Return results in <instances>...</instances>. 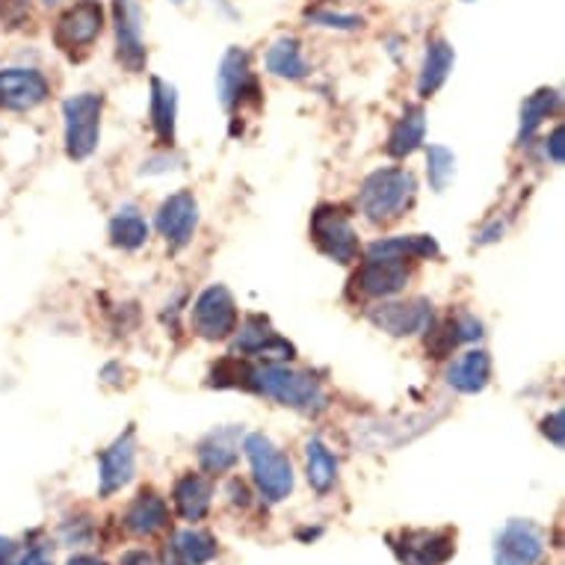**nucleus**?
Here are the masks:
<instances>
[{
    "mask_svg": "<svg viewBox=\"0 0 565 565\" xmlns=\"http://www.w3.org/2000/svg\"><path fill=\"white\" fill-rule=\"evenodd\" d=\"M246 388L276 399L278 406L297 408L302 415H317V412L326 408V391L320 388V382L315 376H308V373L281 367V364L252 367L246 373Z\"/></svg>",
    "mask_w": 565,
    "mask_h": 565,
    "instance_id": "1",
    "label": "nucleus"
},
{
    "mask_svg": "<svg viewBox=\"0 0 565 565\" xmlns=\"http://www.w3.org/2000/svg\"><path fill=\"white\" fill-rule=\"evenodd\" d=\"M415 190V175L406 169H376L364 178L362 190H359V207L371 223H391L412 204Z\"/></svg>",
    "mask_w": 565,
    "mask_h": 565,
    "instance_id": "2",
    "label": "nucleus"
},
{
    "mask_svg": "<svg viewBox=\"0 0 565 565\" xmlns=\"http://www.w3.org/2000/svg\"><path fill=\"white\" fill-rule=\"evenodd\" d=\"M243 450L252 465V477L255 486L267 498L269 503L288 501V494L294 491V465L264 433H252L243 438Z\"/></svg>",
    "mask_w": 565,
    "mask_h": 565,
    "instance_id": "3",
    "label": "nucleus"
},
{
    "mask_svg": "<svg viewBox=\"0 0 565 565\" xmlns=\"http://www.w3.org/2000/svg\"><path fill=\"white\" fill-rule=\"evenodd\" d=\"M104 98L98 93H81L63 102L65 154L72 160H86L98 149L102 137Z\"/></svg>",
    "mask_w": 565,
    "mask_h": 565,
    "instance_id": "4",
    "label": "nucleus"
},
{
    "mask_svg": "<svg viewBox=\"0 0 565 565\" xmlns=\"http://www.w3.org/2000/svg\"><path fill=\"white\" fill-rule=\"evenodd\" d=\"M388 545L399 565H445L456 554L450 530H399L391 533Z\"/></svg>",
    "mask_w": 565,
    "mask_h": 565,
    "instance_id": "5",
    "label": "nucleus"
},
{
    "mask_svg": "<svg viewBox=\"0 0 565 565\" xmlns=\"http://www.w3.org/2000/svg\"><path fill=\"white\" fill-rule=\"evenodd\" d=\"M311 237H315L317 249L338 264H352L359 258V237L341 207H332V204L317 207L311 216Z\"/></svg>",
    "mask_w": 565,
    "mask_h": 565,
    "instance_id": "6",
    "label": "nucleus"
},
{
    "mask_svg": "<svg viewBox=\"0 0 565 565\" xmlns=\"http://www.w3.org/2000/svg\"><path fill=\"white\" fill-rule=\"evenodd\" d=\"M193 332L204 341H223L232 332H237V306L228 288L223 285H211L199 294L190 315Z\"/></svg>",
    "mask_w": 565,
    "mask_h": 565,
    "instance_id": "7",
    "label": "nucleus"
},
{
    "mask_svg": "<svg viewBox=\"0 0 565 565\" xmlns=\"http://www.w3.org/2000/svg\"><path fill=\"white\" fill-rule=\"evenodd\" d=\"M545 556V533L533 521L512 519L494 539V565H539Z\"/></svg>",
    "mask_w": 565,
    "mask_h": 565,
    "instance_id": "8",
    "label": "nucleus"
},
{
    "mask_svg": "<svg viewBox=\"0 0 565 565\" xmlns=\"http://www.w3.org/2000/svg\"><path fill=\"white\" fill-rule=\"evenodd\" d=\"M45 75L36 68H0V110L28 113L47 102Z\"/></svg>",
    "mask_w": 565,
    "mask_h": 565,
    "instance_id": "9",
    "label": "nucleus"
},
{
    "mask_svg": "<svg viewBox=\"0 0 565 565\" xmlns=\"http://www.w3.org/2000/svg\"><path fill=\"white\" fill-rule=\"evenodd\" d=\"M367 320L394 338H408V334L427 332L429 323H433V306H429V299L380 302L367 311Z\"/></svg>",
    "mask_w": 565,
    "mask_h": 565,
    "instance_id": "10",
    "label": "nucleus"
},
{
    "mask_svg": "<svg viewBox=\"0 0 565 565\" xmlns=\"http://www.w3.org/2000/svg\"><path fill=\"white\" fill-rule=\"evenodd\" d=\"M104 28V10L98 0H81L72 10L63 12V19L56 21L54 39L63 51H81L89 47L95 39L102 36Z\"/></svg>",
    "mask_w": 565,
    "mask_h": 565,
    "instance_id": "11",
    "label": "nucleus"
},
{
    "mask_svg": "<svg viewBox=\"0 0 565 565\" xmlns=\"http://www.w3.org/2000/svg\"><path fill=\"white\" fill-rule=\"evenodd\" d=\"M195 225H199V204L193 193H172L158 211V232L172 249H184L193 241Z\"/></svg>",
    "mask_w": 565,
    "mask_h": 565,
    "instance_id": "12",
    "label": "nucleus"
},
{
    "mask_svg": "<svg viewBox=\"0 0 565 565\" xmlns=\"http://www.w3.org/2000/svg\"><path fill=\"white\" fill-rule=\"evenodd\" d=\"M137 471V445H134V429H128L125 436H119L107 450L102 454V473H98V494L102 498H113L116 491H121L134 480Z\"/></svg>",
    "mask_w": 565,
    "mask_h": 565,
    "instance_id": "13",
    "label": "nucleus"
},
{
    "mask_svg": "<svg viewBox=\"0 0 565 565\" xmlns=\"http://www.w3.org/2000/svg\"><path fill=\"white\" fill-rule=\"evenodd\" d=\"M116 42H119V60L130 72H139L146 65V42H142V10L137 0H116Z\"/></svg>",
    "mask_w": 565,
    "mask_h": 565,
    "instance_id": "14",
    "label": "nucleus"
},
{
    "mask_svg": "<svg viewBox=\"0 0 565 565\" xmlns=\"http://www.w3.org/2000/svg\"><path fill=\"white\" fill-rule=\"evenodd\" d=\"M246 93H258L255 81H252L249 54L241 47H228L216 72V95L225 110H234V104H241Z\"/></svg>",
    "mask_w": 565,
    "mask_h": 565,
    "instance_id": "15",
    "label": "nucleus"
},
{
    "mask_svg": "<svg viewBox=\"0 0 565 565\" xmlns=\"http://www.w3.org/2000/svg\"><path fill=\"white\" fill-rule=\"evenodd\" d=\"M234 352L237 355H258V359H294V343L285 341L281 334L269 329L267 320L260 317H249L237 332L234 341Z\"/></svg>",
    "mask_w": 565,
    "mask_h": 565,
    "instance_id": "16",
    "label": "nucleus"
},
{
    "mask_svg": "<svg viewBox=\"0 0 565 565\" xmlns=\"http://www.w3.org/2000/svg\"><path fill=\"white\" fill-rule=\"evenodd\" d=\"M408 281V269L403 260H391V258H364L359 276H355V285L362 294L367 297H394L399 290L406 288Z\"/></svg>",
    "mask_w": 565,
    "mask_h": 565,
    "instance_id": "17",
    "label": "nucleus"
},
{
    "mask_svg": "<svg viewBox=\"0 0 565 565\" xmlns=\"http://www.w3.org/2000/svg\"><path fill=\"white\" fill-rule=\"evenodd\" d=\"M169 524V507L167 501L154 494V491H139L134 503L125 512V527L134 536H154Z\"/></svg>",
    "mask_w": 565,
    "mask_h": 565,
    "instance_id": "18",
    "label": "nucleus"
},
{
    "mask_svg": "<svg viewBox=\"0 0 565 565\" xmlns=\"http://www.w3.org/2000/svg\"><path fill=\"white\" fill-rule=\"evenodd\" d=\"M491 380V359L486 350H468L447 367V385L459 394H480Z\"/></svg>",
    "mask_w": 565,
    "mask_h": 565,
    "instance_id": "19",
    "label": "nucleus"
},
{
    "mask_svg": "<svg viewBox=\"0 0 565 565\" xmlns=\"http://www.w3.org/2000/svg\"><path fill=\"white\" fill-rule=\"evenodd\" d=\"M211 498H214V486L207 477H199V473L181 477L175 482V491H172L178 515L184 521H202L211 510Z\"/></svg>",
    "mask_w": 565,
    "mask_h": 565,
    "instance_id": "20",
    "label": "nucleus"
},
{
    "mask_svg": "<svg viewBox=\"0 0 565 565\" xmlns=\"http://www.w3.org/2000/svg\"><path fill=\"white\" fill-rule=\"evenodd\" d=\"M371 258H391V260H427L438 255L436 237L429 234H403V237H388V241L371 243L367 249Z\"/></svg>",
    "mask_w": 565,
    "mask_h": 565,
    "instance_id": "21",
    "label": "nucleus"
},
{
    "mask_svg": "<svg viewBox=\"0 0 565 565\" xmlns=\"http://www.w3.org/2000/svg\"><path fill=\"white\" fill-rule=\"evenodd\" d=\"M237 445H241V429H216L199 445V465L211 473L232 471L237 465Z\"/></svg>",
    "mask_w": 565,
    "mask_h": 565,
    "instance_id": "22",
    "label": "nucleus"
},
{
    "mask_svg": "<svg viewBox=\"0 0 565 565\" xmlns=\"http://www.w3.org/2000/svg\"><path fill=\"white\" fill-rule=\"evenodd\" d=\"M454 47L445 39H433L427 45V56H424V68L417 77V95L420 98H433V95L445 86L450 68H454Z\"/></svg>",
    "mask_w": 565,
    "mask_h": 565,
    "instance_id": "23",
    "label": "nucleus"
},
{
    "mask_svg": "<svg viewBox=\"0 0 565 565\" xmlns=\"http://www.w3.org/2000/svg\"><path fill=\"white\" fill-rule=\"evenodd\" d=\"M424 137H427V113L420 107H408L397 119V125L391 128L385 149H388L391 158H408V154H415L420 149Z\"/></svg>",
    "mask_w": 565,
    "mask_h": 565,
    "instance_id": "24",
    "label": "nucleus"
},
{
    "mask_svg": "<svg viewBox=\"0 0 565 565\" xmlns=\"http://www.w3.org/2000/svg\"><path fill=\"white\" fill-rule=\"evenodd\" d=\"M175 116H178V93L160 77H151V125L163 146L175 142Z\"/></svg>",
    "mask_w": 565,
    "mask_h": 565,
    "instance_id": "25",
    "label": "nucleus"
},
{
    "mask_svg": "<svg viewBox=\"0 0 565 565\" xmlns=\"http://www.w3.org/2000/svg\"><path fill=\"white\" fill-rule=\"evenodd\" d=\"M267 72L276 77H288V81H302L308 75V63L302 60L299 39L285 36L273 42V47L267 51Z\"/></svg>",
    "mask_w": 565,
    "mask_h": 565,
    "instance_id": "26",
    "label": "nucleus"
},
{
    "mask_svg": "<svg viewBox=\"0 0 565 565\" xmlns=\"http://www.w3.org/2000/svg\"><path fill=\"white\" fill-rule=\"evenodd\" d=\"M216 539L204 530H178L172 539V556L178 565H207L216 556Z\"/></svg>",
    "mask_w": 565,
    "mask_h": 565,
    "instance_id": "27",
    "label": "nucleus"
},
{
    "mask_svg": "<svg viewBox=\"0 0 565 565\" xmlns=\"http://www.w3.org/2000/svg\"><path fill=\"white\" fill-rule=\"evenodd\" d=\"M306 465H308V482L317 494H326L338 480V459L320 438H311L306 445Z\"/></svg>",
    "mask_w": 565,
    "mask_h": 565,
    "instance_id": "28",
    "label": "nucleus"
},
{
    "mask_svg": "<svg viewBox=\"0 0 565 565\" xmlns=\"http://www.w3.org/2000/svg\"><path fill=\"white\" fill-rule=\"evenodd\" d=\"M149 241V223L139 216L137 207H121L119 214L110 220V243L119 249H139Z\"/></svg>",
    "mask_w": 565,
    "mask_h": 565,
    "instance_id": "29",
    "label": "nucleus"
},
{
    "mask_svg": "<svg viewBox=\"0 0 565 565\" xmlns=\"http://www.w3.org/2000/svg\"><path fill=\"white\" fill-rule=\"evenodd\" d=\"M559 107V93L556 89H539L536 95H530L524 107H521V128H519V142H527L539 130V125Z\"/></svg>",
    "mask_w": 565,
    "mask_h": 565,
    "instance_id": "30",
    "label": "nucleus"
},
{
    "mask_svg": "<svg viewBox=\"0 0 565 565\" xmlns=\"http://www.w3.org/2000/svg\"><path fill=\"white\" fill-rule=\"evenodd\" d=\"M441 334V343L436 347V359H445L447 352L454 350V347H459V343L465 341H477L482 334V323L477 320V317L471 315H459L456 320H450V323L445 326V332H438Z\"/></svg>",
    "mask_w": 565,
    "mask_h": 565,
    "instance_id": "31",
    "label": "nucleus"
},
{
    "mask_svg": "<svg viewBox=\"0 0 565 565\" xmlns=\"http://www.w3.org/2000/svg\"><path fill=\"white\" fill-rule=\"evenodd\" d=\"M454 175H456L454 151L445 149V146H429V149H427L429 186H433L436 193H445L447 184L454 181Z\"/></svg>",
    "mask_w": 565,
    "mask_h": 565,
    "instance_id": "32",
    "label": "nucleus"
},
{
    "mask_svg": "<svg viewBox=\"0 0 565 565\" xmlns=\"http://www.w3.org/2000/svg\"><path fill=\"white\" fill-rule=\"evenodd\" d=\"M306 19L311 21V24H320V28H334V30L362 28V19H359V15H341V12H329V10H311Z\"/></svg>",
    "mask_w": 565,
    "mask_h": 565,
    "instance_id": "33",
    "label": "nucleus"
},
{
    "mask_svg": "<svg viewBox=\"0 0 565 565\" xmlns=\"http://www.w3.org/2000/svg\"><path fill=\"white\" fill-rule=\"evenodd\" d=\"M563 424H565L563 412H554V415L542 420V433H545V436L551 438L556 447L565 445V427H563Z\"/></svg>",
    "mask_w": 565,
    "mask_h": 565,
    "instance_id": "34",
    "label": "nucleus"
},
{
    "mask_svg": "<svg viewBox=\"0 0 565 565\" xmlns=\"http://www.w3.org/2000/svg\"><path fill=\"white\" fill-rule=\"evenodd\" d=\"M15 565H54V551L47 545H30Z\"/></svg>",
    "mask_w": 565,
    "mask_h": 565,
    "instance_id": "35",
    "label": "nucleus"
},
{
    "mask_svg": "<svg viewBox=\"0 0 565 565\" xmlns=\"http://www.w3.org/2000/svg\"><path fill=\"white\" fill-rule=\"evenodd\" d=\"M563 139H565V128L563 125H556L554 134H551V139H547V154H551V160H554L556 167H563V160H565Z\"/></svg>",
    "mask_w": 565,
    "mask_h": 565,
    "instance_id": "36",
    "label": "nucleus"
},
{
    "mask_svg": "<svg viewBox=\"0 0 565 565\" xmlns=\"http://www.w3.org/2000/svg\"><path fill=\"white\" fill-rule=\"evenodd\" d=\"M119 565H158V559L149 554V551H128L121 556Z\"/></svg>",
    "mask_w": 565,
    "mask_h": 565,
    "instance_id": "37",
    "label": "nucleus"
},
{
    "mask_svg": "<svg viewBox=\"0 0 565 565\" xmlns=\"http://www.w3.org/2000/svg\"><path fill=\"white\" fill-rule=\"evenodd\" d=\"M15 542L7 536H0V565H15Z\"/></svg>",
    "mask_w": 565,
    "mask_h": 565,
    "instance_id": "38",
    "label": "nucleus"
},
{
    "mask_svg": "<svg viewBox=\"0 0 565 565\" xmlns=\"http://www.w3.org/2000/svg\"><path fill=\"white\" fill-rule=\"evenodd\" d=\"M228 491L234 494V503H241V507H246V503H249V498H246V486H243V482L232 480L228 482Z\"/></svg>",
    "mask_w": 565,
    "mask_h": 565,
    "instance_id": "39",
    "label": "nucleus"
},
{
    "mask_svg": "<svg viewBox=\"0 0 565 565\" xmlns=\"http://www.w3.org/2000/svg\"><path fill=\"white\" fill-rule=\"evenodd\" d=\"M498 234H503V225L501 223H494V225H491V228H486V232L480 234V243L498 241Z\"/></svg>",
    "mask_w": 565,
    "mask_h": 565,
    "instance_id": "40",
    "label": "nucleus"
},
{
    "mask_svg": "<svg viewBox=\"0 0 565 565\" xmlns=\"http://www.w3.org/2000/svg\"><path fill=\"white\" fill-rule=\"evenodd\" d=\"M65 565H104L102 559H95V556H72Z\"/></svg>",
    "mask_w": 565,
    "mask_h": 565,
    "instance_id": "41",
    "label": "nucleus"
},
{
    "mask_svg": "<svg viewBox=\"0 0 565 565\" xmlns=\"http://www.w3.org/2000/svg\"><path fill=\"white\" fill-rule=\"evenodd\" d=\"M45 3H47V7H51V3H56V0H45Z\"/></svg>",
    "mask_w": 565,
    "mask_h": 565,
    "instance_id": "42",
    "label": "nucleus"
}]
</instances>
